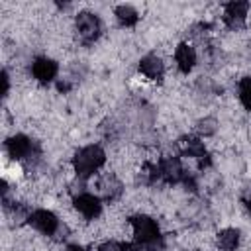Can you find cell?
<instances>
[{"label":"cell","instance_id":"obj_13","mask_svg":"<svg viewBox=\"0 0 251 251\" xmlns=\"http://www.w3.org/2000/svg\"><path fill=\"white\" fill-rule=\"evenodd\" d=\"M239 245V231L233 227H226L218 233V247L224 251H233Z\"/></svg>","mask_w":251,"mask_h":251},{"label":"cell","instance_id":"obj_2","mask_svg":"<svg viewBox=\"0 0 251 251\" xmlns=\"http://www.w3.org/2000/svg\"><path fill=\"white\" fill-rule=\"evenodd\" d=\"M104 161H106V153L98 145H86L75 153L73 167L78 178H88L104 165Z\"/></svg>","mask_w":251,"mask_h":251},{"label":"cell","instance_id":"obj_12","mask_svg":"<svg viewBox=\"0 0 251 251\" xmlns=\"http://www.w3.org/2000/svg\"><path fill=\"white\" fill-rule=\"evenodd\" d=\"M163 63H161V59L159 57H155V55H147V57H143L141 61H139V73L141 75H145L147 78H151V80H159L161 76H163Z\"/></svg>","mask_w":251,"mask_h":251},{"label":"cell","instance_id":"obj_1","mask_svg":"<svg viewBox=\"0 0 251 251\" xmlns=\"http://www.w3.org/2000/svg\"><path fill=\"white\" fill-rule=\"evenodd\" d=\"M129 224L133 227L135 243H139L147 251L163 249V235H161L155 220H151L149 216H133V218H129Z\"/></svg>","mask_w":251,"mask_h":251},{"label":"cell","instance_id":"obj_18","mask_svg":"<svg viewBox=\"0 0 251 251\" xmlns=\"http://www.w3.org/2000/svg\"><path fill=\"white\" fill-rule=\"evenodd\" d=\"M67 251H86L84 247H80V245H69L67 247Z\"/></svg>","mask_w":251,"mask_h":251},{"label":"cell","instance_id":"obj_9","mask_svg":"<svg viewBox=\"0 0 251 251\" xmlns=\"http://www.w3.org/2000/svg\"><path fill=\"white\" fill-rule=\"evenodd\" d=\"M180 147H182L184 155H190V157L198 159L200 169L210 165V157H208V153H206V149H204V145H202V141L198 137H182L180 139Z\"/></svg>","mask_w":251,"mask_h":251},{"label":"cell","instance_id":"obj_11","mask_svg":"<svg viewBox=\"0 0 251 251\" xmlns=\"http://www.w3.org/2000/svg\"><path fill=\"white\" fill-rule=\"evenodd\" d=\"M175 61H176L180 73H190L196 63V53L188 43H180L175 51Z\"/></svg>","mask_w":251,"mask_h":251},{"label":"cell","instance_id":"obj_7","mask_svg":"<svg viewBox=\"0 0 251 251\" xmlns=\"http://www.w3.org/2000/svg\"><path fill=\"white\" fill-rule=\"evenodd\" d=\"M73 202H75V208H76L86 220H94V218H98L100 212H102V202H100V198L94 196V194L82 192V194L75 196Z\"/></svg>","mask_w":251,"mask_h":251},{"label":"cell","instance_id":"obj_8","mask_svg":"<svg viewBox=\"0 0 251 251\" xmlns=\"http://www.w3.org/2000/svg\"><path fill=\"white\" fill-rule=\"evenodd\" d=\"M57 71H59L57 63L53 59H49V57H37L33 61V65H31V75L35 76V80H39L43 84L51 82L57 76Z\"/></svg>","mask_w":251,"mask_h":251},{"label":"cell","instance_id":"obj_14","mask_svg":"<svg viewBox=\"0 0 251 251\" xmlns=\"http://www.w3.org/2000/svg\"><path fill=\"white\" fill-rule=\"evenodd\" d=\"M114 14H116L118 22H120L122 25H126V27L135 25V24H137V20H139V16H137L135 8H131V6H127V4L116 6V12H114Z\"/></svg>","mask_w":251,"mask_h":251},{"label":"cell","instance_id":"obj_10","mask_svg":"<svg viewBox=\"0 0 251 251\" xmlns=\"http://www.w3.org/2000/svg\"><path fill=\"white\" fill-rule=\"evenodd\" d=\"M159 171H161V178L167 180V182H171V184L180 182V180L186 178V175H184V171H182L178 159H175V157H169V159L161 161Z\"/></svg>","mask_w":251,"mask_h":251},{"label":"cell","instance_id":"obj_17","mask_svg":"<svg viewBox=\"0 0 251 251\" xmlns=\"http://www.w3.org/2000/svg\"><path fill=\"white\" fill-rule=\"evenodd\" d=\"M8 86H10V82H8V73L2 71V96L8 94Z\"/></svg>","mask_w":251,"mask_h":251},{"label":"cell","instance_id":"obj_16","mask_svg":"<svg viewBox=\"0 0 251 251\" xmlns=\"http://www.w3.org/2000/svg\"><path fill=\"white\" fill-rule=\"evenodd\" d=\"M98 251H124V243L118 241H106L98 247Z\"/></svg>","mask_w":251,"mask_h":251},{"label":"cell","instance_id":"obj_5","mask_svg":"<svg viewBox=\"0 0 251 251\" xmlns=\"http://www.w3.org/2000/svg\"><path fill=\"white\" fill-rule=\"evenodd\" d=\"M247 10H249L247 2H229V4H226L224 24L231 29H241L245 25V20H247Z\"/></svg>","mask_w":251,"mask_h":251},{"label":"cell","instance_id":"obj_3","mask_svg":"<svg viewBox=\"0 0 251 251\" xmlns=\"http://www.w3.org/2000/svg\"><path fill=\"white\" fill-rule=\"evenodd\" d=\"M76 33L82 43H92L100 35V20L90 12H80L76 16Z\"/></svg>","mask_w":251,"mask_h":251},{"label":"cell","instance_id":"obj_4","mask_svg":"<svg viewBox=\"0 0 251 251\" xmlns=\"http://www.w3.org/2000/svg\"><path fill=\"white\" fill-rule=\"evenodd\" d=\"M6 151L16 161H27L33 155V143H31V139L27 135L18 133V135H12L6 141Z\"/></svg>","mask_w":251,"mask_h":251},{"label":"cell","instance_id":"obj_19","mask_svg":"<svg viewBox=\"0 0 251 251\" xmlns=\"http://www.w3.org/2000/svg\"><path fill=\"white\" fill-rule=\"evenodd\" d=\"M247 208H249V212H251V198L247 200Z\"/></svg>","mask_w":251,"mask_h":251},{"label":"cell","instance_id":"obj_15","mask_svg":"<svg viewBox=\"0 0 251 251\" xmlns=\"http://www.w3.org/2000/svg\"><path fill=\"white\" fill-rule=\"evenodd\" d=\"M239 100L245 106V110L251 112V76L241 78V82H239Z\"/></svg>","mask_w":251,"mask_h":251},{"label":"cell","instance_id":"obj_6","mask_svg":"<svg viewBox=\"0 0 251 251\" xmlns=\"http://www.w3.org/2000/svg\"><path fill=\"white\" fill-rule=\"evenodd\" d=\"M27 222H29L37 231H41V233H45V235H53V233L57 231V227H59L57 216H55L53 212H49V210H35L33 214H29Z\"/></svg>","mask_w":251,"mask_h":251}]
</instances>
